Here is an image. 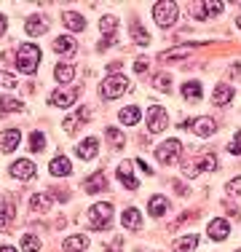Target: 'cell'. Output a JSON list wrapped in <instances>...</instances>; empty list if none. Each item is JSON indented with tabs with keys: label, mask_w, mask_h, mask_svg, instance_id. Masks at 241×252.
Here are the masks:
<instances>
[{
	"label": "cell",
	"mask_w": 241,
	"mask_h": 252,
	"mask_svg": "<svg viewBox=\"0 0 241 252\" xmlns=\"http://www.w3.org/2000/svg\"><path fill=\"white\" fill-rule=\"evenodd\" d=\"M40 64V49L35 43H22L19 51H16V67L22 70V73H35Z\"/></svg>",
	"instance_id": "obj_1"
},
{
	"label": "cell",
	"mask_w": 241,
	"mask_h": 252,
	"mask_svg": "<svg viewBox=\"0 0 241 252\" xmlns=\"http://www.w3.org/2000/svg\"><path fill=\"white\" fill-rule=\"evenodd\" d=\"M177 16H180V8L174 0H161V3L153 5V19L158 27H172L177 22Z\"/></svg>",
	"instance_id": "obj_2"
},
{
	"label": "cell",
	"mask_w": 241,
	"mask_h": 252,
	"mask_svg": "<svg viewBox=\"0 0 241 252\" xmlns=\"http://www.w3.org/2000/svg\"><path fill=\"white\" fill-rule=\"evenodd\" d=\"M126 89H129L126 75H116V73H113V75H107L105 81H102V89H99V92H102V97H105V99H118L120 94L126 92Z\"/></svg>",
	"instance_id": "obj_3"
},
{
	"label": "cell",
	"mask_w": 241,
	"mask_h": 252,
	"mask_svg": "<svg viewBox=\"0 0 241 252\" xmlns=\"http://www.w3.org/2000/svg\"><path fill=\"white\" fill-rule=\"evenodd\" d=\"M113 220V207L107 201L102 204H94L91 209H89V223H91L94 231H102V228H107Z\"/></svg>",
	"instance_id": "obj_4"
},
{
	"label": "cell",
	"mask_w": 241,
	"mask_h": 252,
	"mask_svg": "<svg viewBox=\"0 0 241 252\" xmlns=\"http://www.w3.org/2000/svg\"><path fill=\"white\" fill-rule=\"evenodd\" d=\"M145 121H148V131H150V134H158V131H164L169 126V116H166L164 107L150 105L148 113H145Z\"/></svg>",
	"instance_id": "obj_5"
},
{
	"label": "cell",
	"mask_w": 241,
	"mask_h": 252,
	"mask_svg": "<svg viewBox=\"0 0 241 252\" xmlns=\"http://www.w3.org/2000/svg\"><path fill=\"white\" fill-rule=\"evenodd\" d=\"M180 156H182V142L180 140H166L161 148H155V158H158L161 164H172Z\"/></svg>",
	"instance_id": "obj_6"
},
{
	"label": "cell",
	"mask_w": 241,
	"mask_h": 252,
	"mask_svg": "<svg viewBox=\"0 0 241 252\" xmlns=\"http://www.w3.org/2000/svg\"><path fill=\"white\" fill-rule=\"evenodd\" d=\"M207 233H209V239H214V242H222V239L231 236V223L222 220V218H214L212 223L207 225Z\"/></svg>",
	"instance_id": "obj_7"
},
{
	"label": "cell",
	"mask_w": 241,
	"mask_h": 252,
	"mask_svg": "<svg viewBox=\"0 0 241 252\" xmlns=\"http://www.w3.org/2000/svg\"><path fill=\"white\" fill-rule=\"evenodd\" d=\"M75 153H78V158L91 161L94 156L99 153V140H96V137H86L83 142H78V145H75Z\"/></svg>",
	"instance_id": "obj_8"
},
{
	"label": "cell",
	"mask_w": 241,
	"mask_h": 252,
	"mask_svg": "<svg viewBox=\"0 0 241 252\" xmlns=\"http://www.w3.org/2000/svg\"><path fill=\"white\" fill-rule=\"evenodd\" d=\"M24 30H27L30 38L46 35V32H48V19H46V16H40V14H35V16H30V19L24 22Z\"/></svg>",
	"instance_id": "obj_9"
},
{
	"label": "cell",
	"mask_w": 241,
	"mask_h": 252,
	"mask_svg": "<svg viewBox=\"0 0 241 252\" xmlns=\"http://www.w3.org/2000/svg\"><path fill=\"white\" fill-rule=\"evenodd\" d=\"M11 175L16 180H30V177H35V164L30 158H19L11 164Z\"/></svg>",
	"instance_id": "obj_10"
},
{
	"label": "cell",
	"mask_w": 241,
	"mask_h": 252,
	"mask_svg": "<svg viewBox=\"0 0 241 252\" xmlns=\"http://www.w3.org/2000/svg\"><path fill=\"white\" fill-rule=\"evenodd\" d=\"M19 140H22V131H19V129H5V131H0V148H3L5 153L16 151V148H19Z\"/></svg>",
	"instance_id": "obj_11"
},
{
	"label": "cell",
	"mask_w": 241,
	"mask_h": 252,
	"mask_svg": "<svg viewBox=\"0 0 241 252\" xmlns=\"http://www.w3.org/2000/svg\"><path fill=\"white\" fill-rule=\"evenodd\" d=\"M78 49V43H75V38H70V35H59L57 40H54V51L59 54V57H72Z\"/></svg>",
	"instance_id": "obj_12"
},
{
	"label": "cell",
	"mask_w": 241,
	"mask_h": 252,
	"mask_svg": "<svg viewBox=\"0 0 241 252\" xmlns=\"http://www.w3.org/2000/svg\"><path fill=\"white\" fill-rule=\"evenodd\" d=\"M190 126H193V131H196L198 137H212L214 131H217V124H214L209 116H201V118H196V121H193Z\"/></svg>",
	"instance_id": "obj_13"
},
{
	"label": "cell",
	"mask_w": 241,
	"mask_h": 252,
	"mask_svg": "<svg viewBox=\"0 0 241 252\" xmlns=\"http://www.w3.org/2000/svg\"><path fill=\"white\" fill-rule=\"evenodd\" d=\"M116 27H118V16L107 14V16H102V19H99V30H102V32H105V35H107V40H105V43L99 46V49H107V46L113 43V32H116Z\"/></svg>",
	"instance_id": "obj_14"
},
{
	"label": "cell",
	"mask_w": 241,
	"mask_h": 252,
	"mask_svg": "<svg viewBox=\"0 0 241 252\" xmlns=\"http://www.w3.org/2000/svg\"><path fill=\"white\" fill-rule=\"evenodd\" d=\"M62 22H64V27H67V30H72V32H83V30H86V19H83L78 11H64Z\"/></svg>",
	"instance_id": "obj_15"
},
{
	"label": "cell",
	"mask_w": 241,
	"mask_h": 252,
	"mask_svg": "<svg viewBox=\"0 0 241 252\" xmlns=\"http://www.w3.org/2000/svg\"><path fill=\"white\" fill-rule=\"evenodd\" d=\"M48 169H51L54 177H67L72 172V164H70V158H64V156H54Z\"/></svg>",
	"instance_id": "obj_16"
},
{
	"label": "cell",
	"mask_w": 241,
	"mask_h": 252,
	"mask_svg": "<svg viewBox=\"0 0 241 252\" xmlns=\"http://www.w3.org/2000/svg\"><path fill=\"white\" fill-rule=\"evenodd\" d=\"M131 169H134V164H131V161H120V164H118V180L129 190H134L137 188V180H134V175H131Z\"/></svg>",
	"instance_id": "obj_17"
},
{
	"label": "cell",
	"mask_w": 241,
	"mask_h": 252,
	"mask_svg": "<svg viewBox=\"0 0 241 252\" xmlns=\"http://www.w3.org/2000/svg\"><path fill=\"white\" fill-rule=\"evenodd\" d=\"M169 207H172L169 199H164V196H153L150 204H148V212L153 215V218H164V215L169 212Z\"/></svg>",
	"instance_id": "obj_18"
},
{
	"label": "cell",
	"mask_w": 241,
	"mask_h": 252,
	"mask_svg": "<svg viewBox=\"0 0 241 252\" xmlns=\"http://www.w3.org/2000/svg\"><path fill=\"white\" fill-rule=\"evenodd\" d=\"M120 223H123V228H129V231L142 228V215H140V209H126V212L120 215Z\"/></svg>",
	"instance_id": "obj_19"
},
{
	"label": "cell",
	"mask_w": 241,
	"mask_h": 252,
	"mask_svg": "<svg viewBox=\"0 0 241 252\" xmlns=\"http://www.w3.org/2000/svg\"><path fill=\"white\" fill-rule=\"evenodd\" d=\"M86 247H89V236H83V233L64 239V252H83Z\"/></svg>",
	"instance_id": "obj_20"
},
{
	"label": "cell",
	"mask_w": 241,
	"mask_h": 252,
	"mask_svg": "<svg viewBox=\"0 0 241 252\" xmlns=\"http://www.w3.org/2000/svg\"><path fill=\"white\" fill-rule=\"evenodd\" d=\"M212 99H214V105H228V102L233 99V86L231 83H217Z\"/></svg>",
	"instance_id": "obj_21"
},
{
	"label": "cell",
	"mask_w": 241,
	"mask_h": 252,
	"mask_svg": "<svg viewBox=\"0 0 241 252\" xmlns=\"http://www.w3.org/2000/svg\"><path fill=\"white\" fill-rule=\"evenodd\" d=\"M214 169H217V158H214L212 153H209V156H204V158L198 161V166H196V169H188L185 175H188V177H196L198 172H214Z\"/></svg>",
	"instance_id": "obj_22"
},
{
	"label": "cell",
	"mask_w": 241,
	"mask_h": 252,
	"mask_svg": "<svg viewBox=\"0 0 241 252\" xmlns=\"http://www.w3.org/2000/svg\"><path fill=\"white\" fill-rule=\"evenodd\" d=\"M120 124H126V126H134L137 121H140L142 118V110L137 105H129V107H123V110H120Z\"/></svg>",
	"instance_id": "obj_23"
},
{
	"label": "cell",
	"mask_w": 241,
	"mask_h": 252,
	"mask_svg": "<svg viewBox=\"0 0 241 252\" xmlns=\"http://www.w3.org/2000/svg\"><path fill=\"white\" fill-rule=\"evenodd\" d=\"M72 102H78L75 92H54L51 94V105H57V107H70Z\"/></svg>",
	"instance_id": "obj_24"
},
{
	"label": "cell",
	"mask_w": 241,
	"mask_h": 252,
	"mask_svg": "<svg viewBox=\"0 0 241 252\" xmlns=\"http://www.w3.org/2000/svg\"><path fill=\"white\" fill-rule=\"evenodd\" d=\"M83 188L89 190V193H96V190H105L107 188V177L102 175V172H96V175H91L86 180V183H83Z\"/></svg>",
	"instance_id": "obj_25"
},
{
	"label": "cell",
	"mask_w": 241,
	"mask_h": 252,
	"mask_svg": "<svg viewBox=\"0 0 241 252\" xmlns=\"http://www.w3.org/2000/svg\"><path fill=\"white\" fill-rule=\"evenodd\" d=\"M201 94H204V89H201V83H198V81H188L182 86V97L190 99V102H198V99H201Z\"/></svg>",
	"instance_id": "obj_26"
},
{
	"label": "cell",
	"mask_w": 241,
	"mask_h": 252,
	"mask_svg": "<svg viewBox=\"0 0 241 252\" xmlns=\"http://www.w3.org/2000/svg\"><path fill=\"white\" fill-rule=\"evenodd\" d=\"M54 78H57L59 83H70L72 78H75V67H72V64H57V67H54Z\"/></svg>",
	"instance_id": "obj_27"
},
{
	"label": "cell",
	"mask_w": 241,
	"mask_h": 252,
	"mask_svg": "<svg viewBox=\"0 0 241 252\" xmlns=\"http://www.w3.org/2000/svg\"><path fill=\"white\" fill-rule=\"evenodd\" d=\"M22 107L24 105L16 97H8V94H3V97H0V113H19Z\"/></svg>",
	"instance_id": "obj_28"
},
{
	"label": "cell",
	"mask_w": 241,
	"mask_h": 252,
	"mask_svg": "<svg viewBox=\"0 0 241 252\" xmlns=\"http://www.w3.org/2000/svg\"><path fill=\"white\" fill-rule=\"evenodd\" d=\"M222 8H225V3H220V0H207V3H201L204 19H207V16H220Z\"/></svg>",
	"instance_id": "obj_29"
},
{
	"label": "cell",
	"mask_w": 241,
	"mask_h": 252,
	"mask_svg": "<svg viewBox=\"0 0 241 252\" xmlns=\"http://www.w3.org/2000/svg\"><path fill=\"white\" fill-rule=\"evenodd\" d=\"M30 207H32L35 212H46V209H51V196H43V193L30 196Z\"/></svg>",
	"instance_id": "obj_30"
},
{
	"label": "cell",
	"mask_w": 241,
	"mask_h": 252,
	"mask_svg": "<svg viewBox=\"0 0 241 252\" xmlns=\"http://www.w3.org/2000/svg\"><path fill=\"white\" fill-rule=\"evenodd\" d=\"M11 223H14V207H11V199L3 201V209H0V231L3 228H8Z\"/></svg>",
	"instance_id": "obj_31"
},
{
	"label": "cell",
	"mask_w": 241,
	"mask_h": 252,
	"mask_svg": "<svg viewBox=\"0 0 241 252\" xmlns=\"http://www.w3.org/2000/svg\"><path fill=\"white\" fill-rule=\"evenodd\" d=\"M196 244H198V236H196V233H190V236L180 239V242L174 244V252H193V250H196Z\"/></svg>",
	"instance_id": "obj_32"
},
{
	"label": "cell",
	"mask_w": 241,
	"mask_h": 252,
	"mask_svg": "<svg viewBox=\"0 0 241 252\" xmlns=\"http://www.w3.org/2000/svg\"><path fill=\"white\" fill-rule=\"evenodd\" d=\"M40 250V239L35 233H24L22 236V252H38Z\"/></svg>",
	"instance_id": "obj_33"
},
{
	"label": "cell",
	"mask_w": 241,
	"mask_h": 252,
	"mask_svg": "<svg viewBox=\"0 0 241 252\" xmlns=\"http://www.w3.org/2000/svg\"><path fill=\"white\" fill-rule=\"evenodd\" d=\"M43 148H46V134L43 131H32V134H30V151L40 153Z\"/></svg>",
	"instance_id": "obj_34"
},
{
	"label": "cell",
	"mask_w": 241,
	"mask_h": 252,
	"mask_svg": "<svg viewBox=\"0 0 241 252\" xmlns=\"http://www.w3.org/2000/svg\"><path fill=\"white\" fill-rule=\"evenodd\" d=\"M105 137L113 142V145H123V142H126L123 131H120V129H116V126H107V129H105Z\"/></svg>",
	"instance_id": "obj_35"
},
{
	"label": "cell",
	"mask_w": 241,
	"mask_h": 252,
	"mask_svg": "<svg viewBox=\"0 0 241 252\" xmlns=\"http://www.w3.org/2000/svg\"><path fill=\"white\" fill-rule=\"evenodd\" d=\"M131 35H134V40H137V43H142V46H148V43H150L148 30L140 27V25H131Z\"/></svg>",
	"instance_id": "obj_36"
},
{
	"label": "cell",
	"mask_w": 241,
	"mask_h": 252,
	"mask_svg": "<svg viewBox=\"0 0 241 252\" xmlns=\"http://www.w3.org/2000/svg\"><path fill=\"white\" fill-rule=\"evenodd\" d=\"M153 83H155V89H164V92H169V89H172V78L164 75V73L155 75V78H153Z\"/></svg>",
	"instance_id": "obj_37"
},
{
	"label": "cell",
	"mask_w": 241,
	"mask_h": 252,
	"mask_svg": "<svg viewBox=\"0 0 241 252\" xmlns=\"http://www.w3.org/2000/svg\"><path fill=\"white\" fill-rule=\"evenodd\" d=\"M190 54V46H185V49H174V51H164L161 54V59H174V57H188Z\"/></svg>",
	"instance_id": "obj_38"
},
{
	"label": "cell",
	"mask_w": 241,
	"mask_h": 252,
	"mask_svg": "<svg viewBox=\"0 0 241 252\" xmlns=\"http://www.w3.org/2000/svg\"><path fill=\"white\" fill-rule=\"evenodd\" d=\"M228 151H231V153H236V156H241V131H236V137L231 140V145H228Z\"/></svg>",
	"instance_id": "obj_39"
},
{
	"label": "cell",
	"mask_w": 241,
	"mask_h": 252,
	"mask_svg": "<svg viewBox=\"0 0 241 252\" xmlns=\"http://www.w3.org/2000/svg\"><path fill=\"white\" fill-rule=\"evenodd\" d=\"M228 193H231V196H241V177H236V180L228 183Z\"/></svg>",
	"instance_id": "obj_40"
},
{
	"label": "cell",
	"mask_w": 241,
	"mask_h": 252,
	"mask_svg": "<svg viewBox=\"0 0 241 252\" xmlns=\"http://www.w3.org/2000/svg\"><path fill=\"white\" fill-rule=\"evenodd\" d=\"M0 83H3V86H8V89H14L16 86V78L11 75V73H0Z\"/></svg>",
	"instance_id": "obj_41"
},
{
	"label": "cell",
	"mask_w": 241,
	"mask_h": 252,
	"mask_svg": "<svg viewBox=\"0 0 241 252\" xmlns=\"http://www.w3.org/2000/svg\"><path fill=\"white\" fill-rule=\"evenodd\" d=\"M75 126H78V124H75V118H72V116L64 118V131H70V134H72V131H75Z\"/></svg>",
	"instance_id": "obj_42"
},
{
	"label": "cell",
	"mask_w": 241,
	"mask_h": 252,
	"mask_svg": "<svg viewBox=\"0 0 241 252\" xmlns=\"http://www.w3.org/2000/svg\"><path fill=\"white\" fill-rule=\"evenodd\" d=\"M134 70H137V73H145V70H148V62H145V59H140V62H134Z\"/></svg>",
	"instance_id": "obj_43"
},
{
	"label": "cell",
	"mask_w": 241,
	"mask_h": 252,
	"mask_svg": "<svg viewBox=\"0 0 241 252\" xmlns=\"http://www.w3.org/2000/svg\"><path fill=\"white\" fill-rule=\"evenodd\" d=\"M137 166H142V172H145V175H153V169H150V166H148V164H145V161H142V158H137Z\"/></svg>",
	"instance_id": "obj_44"
},
{
	"label": "cell",
	"mask_w": 241,
	"mask_h": 252,
	"mask_svg": "<svg viewBox=\"0 0 241 252\" xmlns=\"http://www.w3.org/2000/svg\"><path fill=\"white\" fill-rule=\"evenodd\" d=\"M3 32H5V16L0 14V35H3Z\"/></svg>",
	"instance_id": "obj_45"
},
{
	"label": "cell",
	"mask_w": 241,
	"mask_h": 252,
	"mask_svg": "<svg viewBox=\"0 0 241 252\" xmlns=\"http://www.w3.org/2000/svg\"><path fill=\"white\" fill-rule=\"evenodd\" d=\"M0 252H16L14 247H0Z\"/></svg>",
	"instance_id": "obj_46"
},
{
	"label": "cell",
	"mask_w": 241,
	"mask_h": 252,
	"mask_svg": "<svg viewBox=\"0 0 241 252\" xmlns=\"http://www.w3.org/2000/svg\"><path fill=\"white\" fill-rule=\"evenodd\" d=\"M239 27H241V16H239Z\"/></svg>",
	"instance_id": "obj_47"
},
{
	"label": "cell",
	"mask_w": 241,
	"mask_h": 252,
	"mask_svg": "<svg viewBox=\"0 0 241 252\" xmlns=\"http://www.w3.org/2000/svg\"><path fill=\"white\" fill-rule=\"evenodd\" d=\"M236 252H241V250H236Z\"/></svg>",
	"instance_id": "obj_48"
},
{
	"label": "cell",
	"mask_w": 241,
	"mask_h": 252,
	"mask_svg": "<svg viewBox=\"0 0 241 252\" xmlns=\"http://www.w3.org/2000/svg\"><path fill=\"white\" fill-rule=\"evenodd\" d=\"M239 5H241V3H239Z\"/></svg>",
	"instance_id": "obj_49"
}]
</instances>
